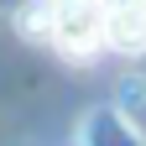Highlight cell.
<instances>
[{"label":"cell","mask_w":146,"mask_h":146,"mask_svg":"<svg viewBox=\"0 0 146 146\" xmlns=\"http://www.w3.org/2000/svg\"><path fill=\"white\" fill-rule=\"evenodd\" d=\"M52 5H84V0H52Z\"/></svg>","instance_id":"277c9868"},{"label":"cell","mask_w":146,"mask_h":146,"mask_svg":"<svg viewBox=\"0 0 146 146\" xmlns=\"http://www.w3.org/2000/svg\"><path fill=\"white\" fill-rule=\"evenodd\" d=\"M104 47L146 52V0L141 5H110L104 11Z\"/></svg>","instance_id":"7a4b0ae2"},{"label":"cell","mask_w":146,"mask_h":146,"mask_svg":"<svg viewBox=\"0 0 146 146\" xmlns=\"http://www.w3.org/2000/svg\"><path fill=\"white\" fill-rule=\"evenodd\" d=\"M52 42L68 58H89L104 42V5L84 0V5H52Z\"/></svg>","instance_id":"6da1fadb"},{"label":"cell","mask_w":146,"mask_h":146,"mask_svg":"<svg viewBox=\"0 0 146 146\" xmlns=\"http://www.w3.org/2000/svg\"><path fill=\"white\" fill-rule=\"evenodd\" d=\"M84 146H141V136L120 110H94L84 120Z\"/></svg>","instance_id":"3957f363"}]
</instances>
